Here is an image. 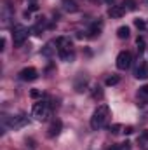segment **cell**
Masks as SVG:
<instances>
[{"mask_svg":"<svg viewBox=\"0 0 148 150\" xmlns=\"http://www.w3.org/2000/svg\"><path fill=\"white\" fill-rule=\"evenodd\" d=\"M54 44H56V49H58V56L63 61H73L75 59L73 45H72V40L68 37H58Z\"/></svg>","mask_w":148,"mask_h":150,"instance_id":"cell-1","label":"cell"},{"mask_svg":"<svg viewBox=\"0 0 148 150\" xmlns=\"http://www.w3.org/2000/svg\"><path fill=\"white\" fill-rule=\"evenodd\" d=\"M108 119H110V108H108V105H99L94 110L92 117H91V127L94 131H98V129H101V127L106 126Z\"/></svg>","mask_w":148,"mask_h":150,"instance_id":"cell-2","label":"cell"},{"mask_svg":"<svg viewBox=\"0 0 148 150\" xmlns=\"http://www.w3.org/2000/svg\"><path fill=\"white\" fill-rule=\"evenodd\" d=\"M32 113H33V117L37 120H47L51 117V105L47 101H38V103L33 105Z\"/></svg>","mask_w":148,"mask_h":150,"instance_id":"cell-3","label":"cell"},{"mask_svg":"<svg viewBox=\"0 0 148 150\" xmlns=\"http://www.w3.org/2000/svg\"><path fill=\"white\" fill-rule=\"evenodd\" d=\"M26 37H28V28H26V26L16 25V26L12 28V40H14V45H16V47L23 45V42L26 40Z\"/></svg>","mask_w":148,"mask_h":150,"instance_id":"cell-4","label":"cell"},{"mask_svg":"<svg viewBox=\"0 0 148 150\" xmlns=\"http://www.w3.org/2000/svg\"><path fill=\"white\" fill-rule=\"evenodd\" d=\"M131 63H132V54L129 51L118 52V56H117V68L118 70H127L131 67Z\"/></svg>","mask_w":148,"mask_h":150,"instance_id":"cell-5","label":"cell"},{"mask_svg":"<svg viewBox=\"0 0 148 150\" xmlns=\"http://www.w3.org/2000/svg\"><path fill=\"white\" fill-rule=\"evenodd\" d=\"M19 79L25 80V82H32V80H37L38 79V72L33 67H28V68H23L19 72Z\"/></svg>","mask_w":148,"mask_h":150,"instance_id":"cell-6","label":"cell"},{"mask_svg":"<svg viewBox=\"0 0 148 150\" xmlns=\"http://www.w3.org/2000/svg\"><path fill=\"white\" fill-rule=\"evenodd\" d=\"M7 124H9L12 129H19V127H25V126L28 124V117H26V115H16V117L9 119Z\"/></svg>","mask_w":148,"mask_h":150,"instance_id":"cell-7","label":"cell"},{"mask_svg":"<svg viewBox=\"0 0 148 150\" xmlns=\"http://www.w3.org/2000/svg\"><path fill=\"white\" fill-rule=\"evenodd\" d=\"M61 127H63V124H61V120H59V119H54V120L51 122V126H49V129H47V131H49L47 134H49L51 138H54V136H58V134L61 133Z\"/></svg>","mask_w":148,"mask_h":150,"instance_id":"cell-8","label":"cell"},{"mask_svg":"<svg viewBox=\"0 0 148 150\" xmlns=\"http://www.w3.org/2000/svg\"><path fill=\"white\" fill-rule=\"evenodd\" d=\"M134 75H136V79H148V63L147 61H141L140 65H138V68H136V72H134Z\"/></svg>","mask_w":148,"mask_h":150,"instance_id":"cell-9","label":"cell"},{"mask_svg":"<svg viewBox=\"0 0 148 150\" xmlns=\"http://www.w3.org/2000/svg\"><path fill=\"white\" fill-rule=\"evenodd\" d=\"M101 30H103V21H94V23L89 26L87 33H89V37H98V35L101 33Z\"/></svg>","mask_w":148,"mask_h":150,"instance_id":"cell-10","label":"cell"},{"mask_svg":"<svg viewBox=\"0 0 148 150\" xmlns=\"http://www.w3.org/2000/svg\"><path fill=\"white\" fill-rule=\"evenodd\" d=\"M125 12H127V9L124 5H111L110 11H108V14H110L111 18H122Z\"/></svg>","mask_w":148,"mask_h":150,"instance_id":"cell-11","label":"cell"},{"mask_svg":"<svg viewBox=\"0 0 148 150\" xmlns=\"http://www.w3.org/2000/svg\"><path fill=\"white\" fill-rule=\"evenodd\" d=\"M138 100L140 101H147L148 103V84L147 86H143V87H140V91H138Z\"/></svg>","mask_w":148,"mask_h":150,"instance_id":"cell-12","label":"cell"},{"mask_svg":"<svg viewBox=\"0 0 148 150\" xmlns=\"http://www.w3.org/2000/svg\"><path fill=\"white\" fill-rule=\"evenodd\" d=\"M63 2V7L68 11V12H75L78 7H77V4H75V0H61Z\"/></svg>","mask_w":148,"mask_h":150,"instance_id":"cell-13","label":"cell"},{"mask_svg":"<svg viewBox=\"0 0 148 150\" xmlns=\"http://www.w3.org/2000/svg\"><path fill=\"white\" fill-rule=\"evenodd\" d=\"M129 35H131L129 26H120V28L117 30V37L118 38H129Z\"/></svg>","mask_w":148,"mask_h":150,"instance_id":"cell-14","label":"cell"},{"mask_svg":"<svg viewBox=\"0 0 148 150\" xmlns=\"http://www.w3.org/2000/svg\"><path fill=\"white\" fill-rule=\"evenodd\" d=\"M85 84H87V79H85L84 75H80V77H78V82L75 84V89H77V91L80 93V91H84V87H85Z\"/></svg>","mask_w":148,"mask_h":150,"instance_id":"cell-15","label":"cell"},{"mask_svg":"<svg viewBox=\"0 0 148 150\" xmlns=\"http://www.w3.org/2000/svg\"><path fill=\"white\" fill-rule=\"evenodd\" d=\"M122 5H124L127 11H136V7H138V5H136V0H124Z\"/></svg>","mask_w":148,"mask_h":150,"instance_id":"cell-16","label":"cell"},{"mask_svg":"<svg viewBox=\"0 0 148 150\" xmlns=\"http://www.w3.org/2000/svg\"><path fill=\"white\" fill-rule=\"evenodd\" d=\"M108 150H131V143L125 142V143H120V145H113Z\"/></svg>","mask_w":148,"mask_h":150,"instance_id":"cell-17","label":"cell"},{"mask_svg":"<svg viewBox=\"0 0 148 150\" xmlns=\"http://www.w3.org/2000/svg\"><path fill=\"white\" fill-rule=\"evenodd\" d=\"M118 82H120V79H118L117 75H111V77H108V79L105 80V84H106V86H117Z\"/></svg>","mask_w":148,"mask_h":150,"instance_id":"cell-18","label":"cell"},{"mask_svg":"<svg viewBox=\"0 0 148 150\" xmlns=\"http://www.w3.org/2000/svg\"><path fill=\"white\" fill-rule=\"evenodd\" d=\"M136 45H138V51H140V54L145 51V38L143 37H138L136 38Z\"/></svg>","mask_w":148,"mask_h":150,"instance_id":"cell-19","label":"cell"},{"mask_svg":"<svg viewBox=\"0 0 148 150\" xmlns=\"http://www.w3.org/2000/svg\"><path fill=\"white\" fill-rule=\"evenodd\" d=\"M134 25H136L140 30H145V26H147V23H145L143 19H140V18H138V19H134Z\"/></svg>","mask_w":148,"mask_h":150,"instance_id":"cell-20","label":"cell"},{"mask_svg":"<svg viewBox=\"0 0 148 150\" xmlns=\"http://www.w3.org/2000/svg\"><path fill=\"white\" fill-rule=\"evenodd\" d=\"M42 52H44V56H51V54H52V44H47Z\"/></svg>","mask_w":148,"mask_h":150,"instance_id":"cell-21","label":"cell"},{"mask_svg":"<svg viewBox=\"0 0 148 150\" xmlns=\"http://www.w3.org/2000/svg\"><path fill=\"white\" fill-rule=\"evenodd\" d=\"M120 129H124V127H122L120 124H113V126L110 127V131L113 133V134H117V133H120Z\"/></svg>","mask_w":148,"mask_h":150,"instance_id":"cell-22","label":"cell"},{"mask_svg":"<svg viewBox=\"0 0 148 150\" xmlns=\"http://www.w3.org/2000/svg\"><path fill=\"white\" fill-rule=\"evenodd\" d=\"M147 142H148V131H143V134H141V138H140V143L145 145Z\"/></svg>","mask_w":148,"mask_h":150,"instance_id":"cell-23","label":"cell"},{"mask_svg":"<svg viewBox=\"0 0 148 150\" xmlns=\"http://www.w3.org/2000/svg\"><path fill=\"white\" fill-rule=\"evenodd\" d=\"M30 96H32V98H38V96H40V91H35V89H33V91L30 93Z\"/></svg>","mask_w":148,"mask_h":150,"instance_id":"cell-24","label":"cell"},{"mask_svg":"<svg viewBox=\"0 0 148 150\" xmlns=\"http://www.w3.org/2000/svg\"><path fill=\"white\" fill-rule=\"evenodd\" d=\"M124 133H127V134H131V133H132V127H131V126H127V127H124Z\"/></svg>","mask_w":148,"mask_h":150,"instance_id":"cell-25","label":"cell"},{"mask_svg":"<svg viewBox=\"0 0 148 150\" xmlns=\"http://www.w3.org/2000/svg\"><path fill=\"white\" fill-rule=\"evenodd\" d=\"M37 9H38L37 4H32V5H30V11H37Z\"/></svg>","mask_w":148,"mask_h":150,"instance_id":"cell-26","label":"cell"},{"mask_svg":"<svg viewBox=\"0 0 148 150\" xmlns=\"http://www.w3.org/2000/svg\"><path fill=\"white\" fill-rule=\"evenodd\" d=\"M106 2H111V0H106Z\"/></svg>","mask_w":148,"mask_h":150,"instance_id":"cell-27","label":"cell"},{"mask_svg":"<svg viewBox=\"0 0 148 150\" xmlns=\"http://www.w3.org/2000/svg\"><path fill=\"white\" fill-rule=\"evenodd\" d=\"M147 2H148V0H147Z\"/></svg>","mask_w":148,"mask_h":150,"instance_id":"cell-28","label":"cell"}]
</instances>
